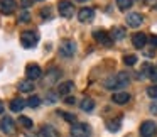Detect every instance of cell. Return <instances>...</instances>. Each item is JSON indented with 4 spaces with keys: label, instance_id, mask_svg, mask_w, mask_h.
<instances>
[{
    "label": "cell",
    "instance_id": "obj_1",
    "mask_svg": "<svg viewBox=\"0 0 157 137\" xmlns=\"http://www.w3.org/2000/svg\"><path fill=\"white\" fill-rule=\"evenodd\" d=\"M39 42V32L37 31H24L21 34V44L25 49H32L36 48Z\"/></svg>",
    "mask_w": 157,
    "mask_h": 137
},
{
    "label": "cell",
    "instance_id": "obj_2",
    "mask_svg": "<svg viewBox=\"0 0 157 137\" xmlns=\"http://www.w3.org/2000/svg\"><path fill=\"white\" fill-rule=\"evenodd\" d=\"M76 53V42L71 41V39H64L59 46V54L63 58H73Z\"/></svg>",
    "mask_w": 157,
    "mask_h": 137
},
{
    "label": "cell",
    "instance_id": "obj_3",
    "mask_svg": "<svg viewBox=\"0 0 157 137\" xmlns=\"http://www.w3.org/2000/svg\"><path fill=\"white\" fill-rule=\"evenodd\" d=\"M71 135L73 137H90L91 135V129H90L88 123H73Z\"/></svg>",
    "mask_w": 157,
    "mask_h": 137
},
{
    "label": "cell",
    "instance_id": "obj_4",
    "mask_svg": "<svg viewBox=\"0 0 157 137\" xmlns=\"http://www.w3.org/2000/svg\"><path fill=\"white\" fill-rule=\"evenodd\" d=\"M93 37H95V41L98 42V44H101V46H112L113 44L112 36H110L106 31H101V29L93 31Z\"/></svg>",
    "mask_w": 157,
    "mask_h": 137
},
{
    "label": "cell",
    "instance_id": "obj_5",
    "mask_svg": "<svg viewBox=\"0 0 157 137\" xmlns=\"http://www.w3.org/2000/svg\"><path fill=\"white\" fill-rule=\"evenodd\" d=\"M25 76H27L29 81H36V80H39L42 76V69L39 65H36V63H32V65H27L25 66Z\"/></svg>",
    "mask_w": 157,
    "mask_h": 137
},
{
    "label": "cell",
    "instance_id": "obj_6",
    "mask_svg": "<svg viewBox=\"0 0 157 137\" xmlns=\"http://www.w3.org/2000/svg\"><path fill=\"white\" fill-rule=\"evenodd\" d=\"M58 9H59L61 17H64V19H69V17L75 15V5H73L71 2H68V0H61L58 4Z\"/></svg>",
    "mask_w": 157,
    "mask_h": 137
},
{
    "label": "cell",
    "instance_id": "obj_7",
    "mask_svg": "<svg viewBox=\"0 0 157 137\" xmlns=\"http://www.w3.org/2000/svg\"><path fill=\"white\" fill-rule=\"evenodd\" d=\"M0 129H2V132H4V134L12 135V134L15 132V122L7 115V117H4V119L0 120Z\"/></svg>",
    "mask_w": 157,
    "mask_h": 137
},
{
    "label": "cell",
    "instance_id": "obj_8",
    "mask_svg": "<svg viewBox=\"0 0 157 137\" xmlns=\"http://www.w3.org/2000/svg\"><path fill=\"white\" fill-rule=\"evenodd\" d=\"M155 130H157L155 123H154L152 120H145V122L140 125V135L142 137H154Z\"/></svg>",
    "mask_w": 157,
    "mask_h": 137
},
{
    "label": "cell",
    "instance_id": "obj_9",
    "mask_svg": "<svg viewBox=\"0 0 157 137\" xmlns=\"http://www.w3.org/2000/svg\"><path fill=\"white\" fill-rule=\"evenodd\" d=\"M15 7H17L15 0H0V10H2V14H4V15L14 14Z\"/></svg>",
    "mask_w": 157,
    "mask_h": 137
},
{
    "label": "cell",
    "instance_id": "obj_10",
    "mask_svg": "<svg viewBox=\"0 0 157 137\" xmlns=\"http://www.w3.org/2000/svg\"><path fill=\"white\" fill-rule=\"evenodd\" d=\"M93 17H95V10L90 7H85L78 12V21L79 22H91Z\"/></svg>",
    "mask_w": 157,
    "mask_h": 137
},
{
    "label": "cell",
    "instance_id": "obj_11",
    "mask_svg": "<svg viewBox=\"0 0 157 137\" xmlns=\"http://www.w3.org/2000/svg\"><path fill=\"white\" fill-rule=\"evenodd\" d=\"M142 22H144V17L139 12H130V14L127 15V24H128L130 27H139Z\"/></svg>",
    "mask_w": 157,
    "mask_h": 137
},
{
    "label": "cell",
    "instance_id": "obj_12",
    "mask_svg": "<svg viewBox=\"0 0 157 137\" xmlns=\"http://www.w3.org/2000/svg\"><path fill=\"white\" fill-rule=\"evenodd\" d=\"M132 42L137 49H144L147 44V36L144 34V32H135V34L132 36Z\"/></svg>",
    "mask_w": 157,
    "mask_h": 137
},
{
    "label": "cell",
    "instance_id": "obj_13",
    "mask_svg": "<svg viewBox=\"0 0 157 137\" xmlns=\"http://www.w3.org/2000/svg\"><path fill=\"white\" fill-rule=\"evenodd\" d=\"M112 100L117 103V105H125V103L130 102V95L125 92H117L115 95L112 96Z\"/></svg>",
    "mask_w": 157,
    "mask_h": 137
},
{
    "label": "cell",
    "instance_id": "obj_14",
    "mask_svg": "<svg viewBox=\"0 0 157 137\" xmlns=\"http://www.w3.org/2000/svg\"><path fill=\"white\" fill-rule=\"evenodd\" d=\"M37 137H59V134H58V130H56L54 127H51V125H44L41 130H39Z\"/></svg>",
    "mask_w": 157,
    "mask_h": 137
},
{
    "label": "cell",
    "instance_id": "obj_15",
    "mask_svg": "<svg viewBox=\"0 0 157 137\" xmlns=\"http://www.w3.org/2000/svg\"><path fill=\"white\" fill-rule=\"evenodd\" d=\"M27 105V102H24V100L22 98H14L10 102V110L12 112H22V110H24V107Z\"/></svg>",
    "mask_w": 157,
    "mask_h": 137
},
{
    "label": "cell",
    "instance_id": "obj_16",
    "mask_svg": "<svg viewBox=\"0 0 157 137\" xmlns=\"http://www.w3.org/2000/svg\"><path fill=\"white\" fill-rule=\"evenodd\" d=\"M117 80H118V83H120V88H125V86L130 85V75L127 71L117 73Z\"/></svg>",
    "mask_w": 157,
    "mask_h": 137
},
{
    "label": "cell",
    "instance_id": "obj_17",
    "mask_svg": "<svg viewBox=\"0 0 157 137\" xmlns=\"http://www.w3.org/2000/svg\"><path fill=\"white\" fill-rule=\"evenodd\" d=\"M105 88H108V90H118L120 88V83H118V80H117V75L108 76V78L105 80Z\"/></svg>",
    "mask_w": 157,
    "mask_h": 137
},
{
    "label": "cell",
    "instance_id": "obj_18",
    "mask_svg": "<svg viewBox=\"0 0 157 137\" xmlns=\"http://www.w3.org/2000/svg\"><path fill=\"white\" fill-rule=\"evenodd\" d=\"M61 76V71L59 69H56V68H52V69H49L48 71V76H46V85H51V83H54L56 80Z\"/></svg>",
    "mask_w": 157,
    "mask_h": 137
},
{
    "label": "cell",
    "instance_id": "obj_19",
    "mask_svg": "<svg viewBox=\"0 0 157 137\" xmlns=\"http://www.w3.org/2000/svg\"><path fill=\"white\" fill-rule=\"evenodd\" d=\"M73 88H75V83H73V81H64V83H61V85H59L58 93H59V95H68Z\"/></svg>",
    "mask_w": 157,
    "mask_h": 137
},
{
    "label": "cell",
    "instance_id": "obj_20",
    "mask_svg": "<svg viewBox=\"0 0 157 137\" xmlns=\"http://www.w3.org/2000/svg\"><path fill=\"white\" fill-rule=\"evenodd\" d=\"M34 86H36V85H34L32 81L25 80V81H21V83H19L17 88H19V92H22V93H31L32 90H34Z\"/></svg>",
    "mask_w": 157,
    "mask_h": 137
},
{
    "label": "cell",
    "instance_id": "obj_21",
    "mask_svg": "<svg viewBox=\"0 0 157 137\" xmlns=\"http://www.w3.org/2000/svg\"><path fill=\"white\" fill-rule=\"evenodd\" d=\"M79 107H81L83 112H91V110L95 108V102H93V98H83L81 103H79Z\"/></svg>",
    "mask_w": 157,
    "mask_h": 137
},
{
    "label": "cell",
    "instance_id": "obj_22",
    "mask_svg": "<svg viewBox=\"0 0 157 137\" xmlns=\"http://www.w3.org/2000/svg\"><path fill=\"white\" fill-rule=\"evenodd\" d=\"M110 36H112L113 41H120V39L125 37V31H123L122 27H117V29H113V31L110 32Z\"/></svg>",
    "mask_w": 157,
    "mask_h": 137
},
{
    "label": "cell",
    "instance_id": "obj_23",
    "mask_svg": "<svg viewBox=\"0 0 157 137\" xmlns=\"http://www.w3.org/2000/svg\"><path fill=\"white\" fill-rule=\"evenodd\" d=\"M133 5V0H117V7L120 9V10H127V9H130Z\"/></svg>",
    "mask_w": 157,
    "mask_h": 137
},
{
    "label": "cell",
    "instance_id": "obj_24",
    "mask_svg": "<svg viewBox=\"0 0 157 137\" xmlns=\"http://www.w3.org/2000/svg\"><path fill=\"white\" fill-rule=\"evenodd\" d=\"M27 105L31 107V108H37V107L41 105V98H39L37 95H32L31 98L27 100Z\"/></svg>",
    "mask_w": 157,
    "mask_h": 137
},
{
    "label": "cell",
    "instance_id": "obj_25",
    "mask_svg": "<svg viewBox=\"0 0 157 137\" xmlns=\"http://www.w3.org/2000/svg\"><path fill=\"white\" fill-rule=\"evenodd\" d=\"M19 123H21L22 127H25V129H31L34 123H32V120L29 119V117H24V115H21L19 117Z\"/></svg>",
    "mask_w": 157,
    "mask_h": 137
},
{
    "label": "cell",
    "instance_id": "obj_26",
    "mask_svg": "<svg viewBox=\"0 0 157 137\" xmlns=\"http://www.w3.org/2000/svg\"><path fill=\"white\" fill-rule=\"evenodd\" d=\"M123 63H125L127 66H133L137 63V56L135 54H127L123 56Z\"/></svg>",
    "mask_w": 157,
    "mask_h": 137
},
{
    "label": "cell",
    "instance_id": "obj_27",
    "mask_svg": "<svg viewBox=\"0 0 157 137\" xmlns=\"http://www.w3.org/2000/svg\"><path fill=\"white\" fill-rule=\"evenodd\" d=\"M147 95H149L152 100H157V85L149 86V88H147Z\"/></svg>",
    "mask_w": 157,
    "mask_h": 137
},
{
    "label": "cell",
    "instance_id": "obj_28",
    "mask_svg": "<svg viewBox=\"0 0 157 137\" xmlns=\"http://www.w3.org/2000/svg\"><path fill=\"white\" fill-rule=\"evenodd\" d=\"M61 113V117L64 120H68V122H71V123H76V115H73V113H68V112H59Z\"/></svg>",
    "mask_w": 157,
    "mask_h": 137
},
{
    "label": "cell",
    "instance_id": "obj_29",
    "mask_svg": "<svg viewBox=\"0 0 157 137\" xmlns=\"http://www.w3.org/2000/svg\"><path fill=\"white\" fill-rule=\"evenodd\" d=\"M31 21V14H29V12H22L21 15H19V22H21V24H25V22H29Z\"/></svg>",
    "mask_w": 157,
    "mask_h": 137
},
{
    "label": "cell",
    "instance_id": "obj_30",
    "mask_svg": "<svg viewBox=\"0 0 157 137\" xmlns=\"http://www.w3.org/2000/svg\"><path fill=\"white\" fill-rule=\"evenodd\" d=\"M118 129H120V120H113V122L108 123V130H112V132H117Z\"/></svg>",
    "mask_w": 157,
    "mask_h": 137
},
{
    "label": "cell",
    "instance_id": "obj_31",
    "mask_svg": "<svg viewBox=\"0 0 157 137\" xmlns=\"http://www.w3.org/2000/svg\"><path fill=\"white\" fill-rule=\"evenodd\" d=\"M56 96H58V93H56V92H48V103H56V102H58Z\"/></svg>",
    "mask_w": 157,
    "mask_h": 137
},
{
    "label": "cell",
    "instance_id": "obj_32",
    "mask_svg": "<svg viewBox=\"0 0 157 137\" xmlns=\"http://www.w3.org/2000/svg\"><path fill=\"white\" fill-rule=\"evenodd\" d=\"M41 15H42L44 19H51V9H49V7L42 9V10H41Z\"/></svg>",
    "mask_w": 157,
    "mask_h": 137
},
{
    "label": "cell",
    "instance_id": "obj_33",
    "mask_svg": "<svg viewBox=\"0 0 157 137\" xmlns=\"http://www.w3.org/2000/svg\"><path fill=\"white\" fill-rule=\"evenodd\" d=\"M149 78L152 80V81H157V69H155V68H152V71H150Z\"/></svg>",
    "mask_w": 157,
    "mask_h": 137
},
{
    "label": "cell",
    "instance_id": "obj_34",
    "mask_svg": "<svg viewBox=\"0 0 157 137\" xmlns=\"http://www.w3.org/2000/svg\"><path fill=\"white\" fill-rule=\"evenodd\" d=\"M149 41H150V44H152L154 48H157V36H155V34H152V36H150V37H149Z\"/></svg>",
    "mask_w": 157,
    "mask_h": 137
},
{
    "label": "cell",
    "instance_id": "obj_35",
    "mask_svg": "<svg viewBox=\"0 0 157 137\" xmlns=\"http://www.w3.org/2000/svg\"><path fill=\"white\" fill-rule=\"evenodd\" d=\"M21 5L24 9H27V7H31V5H32V0H21Z\"/></svg>",
    "mask_w": 157,
    "mask_h": 137
},
{
    "label": "cell",
    "instance_id": "obj_36",
    "mask_svg": "<svg viewBox=\"0 0 157 137\" xmlns=\"http://www.w3.org/2000/svg\"><path fill=\"white\" fill-rule=\"evenodd\" d=\"M64 102L68 103V105H73V103H75V98H73V96H68V98H66Z\"/></svg>",
    "mask_w": 157,
    "mask_h": 137
},
{
    "label": "cell",
    "instance_id": "obj_37",
    "mask_svg": "<svg viewBox=\"0 0 157 137\" xmlns=\"http://www.w3.org/2000/svg\"><path fill=\"white\" fill-rule=\"evenodd\" d=\"M150 110H152V113H157V107H150Z\"/></svg>",
    "mask_w": 157,
    "mask_h": 137
},
{
    "label": "cell",
    "instance_id": "obj_38",
    "mask_svg": "<svg viewBox=\"0 0 157 137\" xmlns=\"http://www.w3.org/2000/svg\"><path fill=\"white\" fill-rule=\"evenodd\" d=\"M2 112H4V103L0 102V113H2Z\"/></svg>",
    "mask_w": 157,
    "mask_h": 137
},
{
    "label": "cell",
    "instance_id": "obj_39",
    "mask_svg": "<svg viewBox=\"0 0 157 137\" xmlns=\"http://www.w3.org/2000/svg\"><path fill=\"white\" fill-rule=\"evenodd\" d=\"M76 2H86V0H76Z\"/></svg>",
    "mask_w": 157,
    "mask_h": 137
},
{
    "label": "cell",
    "instance_id": "obj_40",
    "mask_svg": "<svg viewBox=\"0 0 157 137\" xmlns=\"http://www.w3.org/2000/svg\"><path fill=\"white\" fill-rule=\"evenodd\" d=\"M154 9H155V10H157V4H155V5H154Z\"/></svg>",
    "mask_w": 157,
    "mask_h": 137
},
{
    "label": "cell",
    "instance_id": "obj_41",
    "mask_svg": "<svg viewBox=\"0 0 157 137\" xmlns=\"http://www.w3.org/2000/svg\"><path fill=\"white\" fill-rule=\"evenodd\" d=\"M37 2H42V0H37Z\"/></svg>",
    "mask_w": 157,
    "mask_h": 137
}]
</instances>
